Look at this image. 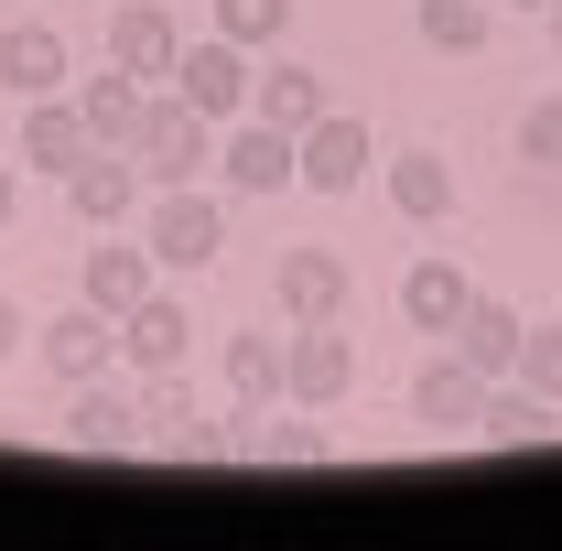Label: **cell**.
<instances>
[{
	"label": "cell",
	"mask_w": 562,
	"mask_h": 551,
	"mask_svg": "<svg viewBox=\"0 0 562 551\" xmlns=\"http://www.w3.org/2000/svg\"><path fill=\"white\" fill-rule=\"evenodd\" d=\"M131 162H140V184L162 195V184H195L216 162V120L184 98V87H151L140 98V131H131Z\"/></svg>",
	"instance_id": "cell-1"
},
{
	"label": "cell",
	"mask_w": 562,
	"mask_h": 551,
	"mask_svg": "<svg viewBox=\"0 0 562 551\" xmlns=\"http://www.w3.org/2000/svg\"><path fill=\"white\" fill-rule=\"evenodd\" d=\"M227 421H238V412H227ZM227 421H216V412H195L184 368H151V379H140V443H162L173 465H216V454L238 443Z\"/></svg>",
	"instance_id": "cell-2"
},
{
	"label": "cell",
	"mask_w": 562,
	"mask_h": 551,
	"mask_svg": "<svg viewBox=\"0 0 562 551\" xmlns=\"http://www.w3.org/2000/svg\"><path fill=\"white\" fill-rule=\"evenodd\" d=\"M140 249H151V271H216V249H227V206L195 195V184H162Z\"/></svg>",
	"instance_id": "cell-3"
},
{
	"label": "cell",
	"mask_w": 562,
	"mask_h": 551,
	"mask_svg": "<svg viewBox=\"0 0 562 551\" xmlns=\"http://www.w3.org/2000/svg\"><path fill=\"white\" fill-rule=\"evenodd\" d=\"M347 390H357V346L336 325H292L281 336V401L292 412H336Z\"/></svg>",
	"instance_id": "cell-4"
},
{
	"label": "cell",
	"mask_w": 562,
	"mask_h": 551,
	"mask_svg": "<svg viewBox=\"0 0 562 551\" xmlns=\"http://www.w3.org/2000/svg\"><path fill=\"white\" fill-rule=\"evenodd\" d=\"M347 292H357V271L336 260V249H281V260H271L281 325H336V314H347Z\"/></svg>",
	"instance_id": "cell-5"
},
{
	"label": "cell",
	"mask_w": 562,
	"mask_h": 551,
	"mask_svg": "<svg viewBox=\"0 0 562 551\" xmlns=\"http://www.w3.org/2000/svg\"><path fill=\"white\" fill-rule=\"evenodd\" d=\"M249 44H227V33H206V44H184V55H173V87H184V98H195V109H206L216 131H227V120H249Z\"/></svg>",
	"instance_id": "cell-6"
},
{
	"label": "cell",
	"mask_w": 562,
	"mask_h": 551,
	"mask_svg": "<svg viewBox=\"0 0 562 551\" xmlns=\"http://www.w3.org/2000/svg\"><path fill=\"white\" fill-rule=\"evenodd\" d=\"M140 195H151V184H140V162L120 151V140H98V151H87V162L66 173L76 227H131V216H140Z\"/></svg>",
	"instance_id": "cell-7"
},
{
	"label": "cell",
	"mask_w": 562,
	"mask_h": 551,
	"mask_svg": "<svg viewBox=\"0 0 562 551\" xmlns=\"http://www.w3.org/2000/svg\"><path fill=\"white\" fill-rule=\"evenodd\" d=\"M173 55H184V22L162 0H120L109 11V66H131L140 87H173Z\"/></svg>",
	"instance_id": "cell-8"
},
{
	"label": "cell",
	"mask_w": 562,
	"mask_h": 551,
	"mask_svg": "<svg viewBox=\"0 0 562 551\" xmlns=\"http://www.w3.org/2000/svg\"><path fill=\"white\" fill-rule=\"evenodd\" d=\"M216 173H227L238 195H281V184H303L292 131H271V120H227V131H216Z\"/></svg>",
	"instance_id": "cell-9"
},
{
	"label": "cell",
	"mask_w": 562,
	"mask_h": 551,
	"mask_svg": "<svg viewBox=\"0 0 562 551\" xmlns=\"http://www.w3.org/2000/svg\"><path fill=\"white\" fill-rule=\"evenodd\" d=\"M66 443H76V454H131V443H140V390H120L109 368H98V379H76Z\"/></svg>",
	"instance_id": "cell-10"
},
{
	"label": "cell",
	"mask_w": 562,
	"mask_h": 551,
	"mask_svg": "<svg viewBox=\"0 0 562 551\" xmlns=\"http://www.w3.org/2000/svg\"><path fill=\"white\" fill-rule=\"evenodd\" d=\"M292 162H303V184H314V195H357V184H368V120L325 109L314 131L292 140Z\"/></svg>",
	"instance_id": "cell-11"
},
{
	"label": "cell",
	"mask_w": 562,
	"mask_h": 551,
	"mask_svg": "<svg viewBox=\"0 0 562 551\" xmlns=\"http://www.w3.org/2000/svg\"><path fill=\"white\" fill-rule=\"evenodd\" d=\"M87 151H98V131H87V109L66 87L55 98H22V173H76Z\"/></svg>",
	"instance_id": "cell-12"
},
{
	"label": "cell",
	"mask_w": 562,
	"mask_h": 551,
	"mask_svg": "<svg viewBox=\"0 0 562 551\" xmlns=\"http://www.w3.org/2000/svg\"><path fill=\"white\" fill-rule=\"evenodd\" d=\"M33 346H44V368H55V379H98V368H109V357H120V314H98V303H87V292H76V314H55V325H33Z\"/></svg>",
	"instance_id": "cell-13"
},
{
	"label": "cell",
	"mask_w": 562,
	"mask_h": 551,
	"mask_svg": "<svg viewBox=\"0 0 562 551\" xmlns=\"http://www.w3.org/2000/svg\"><path fill=\"white\" fill-rule=\"evenodd\" d=\"M325 109H336V98H325V76H314V66H292V55L271 44V66L249 76V120H271V131H292V140H303L314 120H325Z\"/></svg>",
	"instance_id": "cell-14"
},
{
	"label": "cell",
	"mask_w": 562,
	"mask_h": 551,
	"mask_svg": "<svg viewBox=\"0 0 562 551\" xmlns=\"http://www.w3.org/2000/svg\"><path fill=\"white\" fill-rule=\"evenodd\" d=\"M412 421L422 432H476V421H487V379H476L465 357H432L412 379Z\"/></svg>",
	"instance_id": "cell-15"
},
{
	"label": "cell",
	"mask_w": 562,
	"mask_h": 551,
	"mask_svg": "<svg viewBox=\"0 0 562 551\" xmlns=\"http://www.w3.org/2000/svg\"><path fill=\"white\" fill-rule=\"evenodd\" d=\"M184 346H195V325H184V303H173V292L151 281V292H140L131 314H120V357H131L140 379H151V368H184Z\"/></svg>",
	"instance_id": "cell-16"
},
{
	"label": "cell",
	"mask_w": 562,
	"mask_h": 551,
	"mask_svg": "<svg viewBox=\"0 0 562 551\" xmlns=\"http://www.w3.org/2000/svg\"><path fill=\"white\" fill-rule=\"evenodd\" d=\"M519 336H530V325H519L497 292H465V314H454V357H465L476 379H508V368H519Z\"/></svg>",
	"instance_id": "cell-17"
},
{
	"label": "cell",
	"mask_w": 562,
	"mask_h": 551,
	"mask_svg": "<svg viewBox=\"0 0 562 551\" xmlns=\"http://www.w3.org/2000/svg\"><path fill=\"white\" fill-rule=\"evenodd\" d=\"M0 87H11V98H55V87H66V33H55V22H11V33H0Z\"/></svg>",
	"instance_id": "cell-18"
},
{
	"label": "cell",
	"mask_w": 562,
	"mask_h": 551,
	"mask_svg": "<svg viewBox=\"0 0 562 551\" xmlns=\"http://www.w3.org/2000/svg\"><path fill=\"white\" fill-rule=\"evenodd\" d=\"M76 292H87L98 314H131L140 292H151V249H120V227H98V249H87V271H76Z\"/></svg>",
	"instance_id": "cell-19"
},
{
	"label": "cell",
	"mask_w": 562,
	"mask_h": 551,
	"mask_svg": "<svg viewBox=\"0 0 562 551\" xmlns=\"http://www.w3.org/2000/svg\"><path fill=\"white\" fill-rule=\"evenodd\" d=\"M390 216H401V227H443V216H454V162H443V151H401V162H390Z\"/></svg>",
	"instance_id": "cell-20"
},
{
	"label": "cell",
	"mask_w": 562,
	"mask_h": 551,
	"mask_svg": "<svg viewBox=\"0 0 562 551\" xmlns=\"http://www.w3.org/2000/svg\"><path fill=\"white\" fill-rule=\"evenodd\" d=\"M465 292H476V281L454 271L443 249H432V260H412V271H401V314H412V336H454V314H465Z\"/></svg>",
	"instance_id": "cell-21"
},
{
	"label": "cell",
	"mask_w": 562,
	"mask_h": 551,
	"mask_svg": "<svg viewBox=\"0 0 562 551\" xmlns=\"http://www.w3.org/2000/svg\"><path fill=\"white\" fill-rule=\"evenodd\" d=\"M140 98H151V87H140L131 66L76 76V109H87V131H98V140H120V151H131V131H140Z\"/></svg>",
	"instance_id": "cell-22"
},
{
	"label": "cell",
	"mask_w": 562,
	"mask_h": 551,
	"mask_svg": "<svg viewBox=\"0 0 562 551\" xmlns=\"http://www.w3.org/2000/svg\"><path fill=\"white\" fill-rule=\"evenodd\" d=\"M216 368H227V401H238V412H271L281 401V336H227Z\"/></svg>",
	"instance_id": "cell-23"
},
{
	"label": "cell",
	"mask_w": 562,
	"mask_h": 551,
	"mask_svg": "<svg viewBox=\"0 0 562 551\" xmlns=\"http://www.w3.org/2000/svg\"><path fill=\"white\" fill-rule=\"evenodd\" d=\"M476 432H487V443H541V432H552V401H541L530 379H508V390L487 379V421H476Z\"/></svg>",
	"instance_id": "cell-24"
},
{
	"label": "cell",
	"mask_w": 562,
	"mask_h": 551,
	"mask_svg": "<svg viewBox=\"0 0 562 551\" xmlns=\"http://www.w3.org/2000/svg\"><path fill=\"white\" fill-rule=\"evenodd\" d=\"M422 44L432 55H487V0H422Z\"/></svg>",
	"instance_id": "cell-25"
},
{
	"label": "cell",
	"mask_w": 562,
	"mask_h": 551,
	"mask_svg": "<svg viewBox=\"0 0 562 551\" xmlns=\"http://www.w3.org/2000/svg\"><path fill=\"white\" fill-rule=\"evenodd\" d=\"M238 421H249L238 443H249L260 465H314V454H325V432H314V421H271V412H238Z\"/></svg>",
	"instance_id": "cell-26"
},
{
	"label": "cell",
	"mask_w": 562,
	"mask_h": 551,
	"mask_svg": "<svg viewBox=\"0 0 562 551\" xmlns=\"http://www.w3.org/2000/svg\"><path fill=\"white\" fill-rule=\"evenodd\" d=\"M216 33L249 44V55H271L281 33H292V0H216Z\"/></svg>",
	"instance_id": "cell-27"
},
{
	"label": "cell",
	"mask_w": 562,
	"mask_h": 551,
	"mask_svg": "<svg viewBox=\"0 0 562 551\" xmlns=\"http://www.w3.org/2000/svg\"><path fill=\"white\" fill-rule=\"evenodd\" d=\"M508 379H530V390H541V401L562 412V325H530V336H519V368H508Z\"/></svg>",
	"instance_id": "cell-28"
},
{
	"label": "cell",
	"mask_w": 562,
	"mask_h": 551,
	"mask_svg": "<svg viewBox=\"0 0 562 551\" xmlns=\"http://www.w3.org/2000/svg\"><path fill=\"white\" fill-rule=\"evenodd\" d=\"M519 162H530V173H562V98H530V120H519Z\"/></svg>",
	"instance_id": "cell-29"
},
{
	"label": "cell",
	"mask_w": 562,
	"mask_h": 551,
	"mask_svg": "<svg viewBox=\"0 0 562 551\" xmlns=\"http://www.w3.org/2000/svg\"><path fill=\"white\" fill-rule=\"evenodd\" d=\"M22 336H33V325H22V303L0 292V357H22Z\"/></svg>",
	"instance_id": "cell-30"
},
{
	"label": "cell",
	"mask_w": 562,
	"mask_h": 551,
	"mask_svg": "<svg viewBox=\"0 0 562 551\" xmlns=\"http://www.w3.org/2000/svg\"><path fill=\"white\" fill-rule=\"evenodd\" d=\"M22 216V162H0V227Z\"/></svg>",
	"instance_id": "cell-31"
},
{
	"label": "cell",
	"mask_w": 562,
	"mask_h": 551,
	"mask_svg": "<svg viewBox=\"0 0 562 551\" xmlns=\"http://www.w3.org/2000/svg\"><path fill=\"white\" fill-rule=\"evenodd\" d=\"M552 44H562V0H552Z\"/></svg>",
	"instance_id": "cell-32"
},
{
	"label": "cell",
	"mask_w": 562,
	"mask_h": 551,
	"mask_svg": "<svg viewBox=\"0 0 562 551\" xmlns=\"http://www.w3.org/2000/svg\"><path fill=\"white\" fill-rule=\"evenodd\" d=\"M519 11H552V0H519Z\"/></svg>",
	"instance_id": "cell-33"
}]
</instances>
